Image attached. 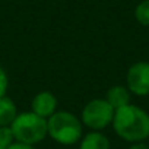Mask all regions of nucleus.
I'll use <instances>...</instances> for the list:
<instances>
[{
	"label": "nucleus",
	"instance_id": "obj_8",
	"mask_svg": "<svg viewBox=\"0 0 149 149\" xmlns=\"http://www.w3.org/2000/svg\"><path fill=\"white\" fill-rule=\"evenodd\" d=\"M16 116L18 110L13 100L6 95L0 98V127H10Z\"/></svg>",
	"mask_w": 149,
	"mask_h": 149
},
{
	"label": "nucleus",
	"instance_id": "obj_11",
	"mask_svg": "<svg viewBox=\"0 0 149 149\" xmlns=\"http://www.w3.org/2000/svg\"><path fill=\"white\" fill-rule=\"evenodd\" d=\"M13 140L10 127H0V149H8Z\"/></svg>",
	"mask_w": 149,
	"mask_h": 149
},
{
	"label": "nucleus",
	"instance_id": "obj_2",
	"mask_svg": "<svg viewBox=\"0 0 149 149\" xmlns=\"http://www.w3.org/2000/svg\"><path fill=\"white\" fill-rule=\"evenodd\" d=\"M47 132L60 145H74L82 139V121L73 113L56 111L47 118Z\"/></svg>",
	"mask_w": 149,
	"mask_h": 149
},
{
	"label": "nucleus",
	"instance_id": "obj_14",
	"mask_svg": "<svg viewBox=\"0 0 149 149\" xmlns=\"http://www.w3.org/2000/svg\"><path fill=\"white\" fill-rule=\"evenodd\" d=\"M129 149H149V146H148L145 142H136V143H133Z\"/></svg>",
	"mask_w": 149,
	"mask_h": 149
},
{
	"label": "nucleus",
	"instance_id": "obj_10",
	"mask_svg": "<svg viewBox=\"0 0 149 149\" xmlns=\"http://www.w3.org/2000/svg\"><path fill=\"white\" fill-rule=\"evenodd\" d=\"M134 18L142 26H149V0H142L136 6Z\"/></svg>",
	"mask_w": 149,
	"mask_h": 149
},
{
	"label": "nucleus",
	"instance_id": "obj_4",
	"mask_svg": "<svg viewBox=\"0 0 149 149\" xmlns=\"http://www.w3.org/2000/svg\"><path fill=\"white\" fill-rule=\"evenodd\" d=\"M114 113L116 110L110 105V102L105 98H95L86 102V105L82 108L81 121L91 130L101 132L113 123Z\"/></svg>",
	"mask_w": 149,
	"mask_h": 149
},
{
	"label": "nucleus",
	"instance_id": "obj_5",
	"mask_svg": "<svg viewBox=\"0 0 149 149\" xmlns=\"http://www.w3.org/2000/svg\"><path fill=\"white\" fill-rule=\"evenodd\" d=\"M126 84L130 94L136 97H148L149 95V63L148 61H136L132 64L126 74Z\"/></svg>",
	"mask_w": 149,
	"mask_h": 149
},
{
	"label": "nucleus",
	"instance_id": "obj_3",
	"mask_svg": "<svg viewBox=\"0 0 149 149\" xmlns=\"http://www.w3.org/2000/svg\"><path fill=\"white\" fill-rule=\"evenodd\" d=\"M10 130L16 142L37 145L42 142L48 134L47 118H42L32 111H25L16 116V118L10 124Z\"/></svg>",
	"mask_w": 149,
	"mask_h": 149
},
{
	"label": "nucleus",
	"instance_id": "obj_1",
	"mask_svg": "<svg viewBox=\"0 0 149 149\" xmlns=\"http://www.w3.org/2000/svg\"><path fill=\"white\" fill-rule=\"evenodd\" d=\"M111 124L116 134L126 142L136 143L149 137V114L137 105L127 104L116 110Z\"/></svg>",
	"mask_w": 149,
	"mask_h": 149
},
{
	"label": "nucleus",
	"instance_id": "obj_13",
	"mask_svg": "<svg viewBox=\"0 0 149 149\" xmlns=\"http://www.w3.org/2000/svg\"><path fill=\"white\" fill-rule=\"evenodd\" d=\"M8 149H35L34 148V145H28V143H22V142H12L10 145H9V148Z\"/></svg>",
	"mask_w": 149,
	"mask_h": 149
},
{
	"label": "nucleus",
	"instance_id": "obj_9",
	"mask_svg": "<svg viewBox=\"0 0 149 149\" xmlns=\"http://www.w3.org/2000/svg\"><path fill=\"white\" fill-rule=\"evenodd\" d=\"M79 149H110V140L104 133L92 130L82 137Z\"/></svg>",
	"mask_w": 149,
	"mask_h": 149
},
{
	"label": "nucleus",
	"instance_id": "obj_7",
	"mask_svg": "<svg viewBox=\"0 0 149 149\" xmlns=\"http://www.w3.org/2000/svg\"><path fill=\"white\" fill-rule=\"evenodd\" d=\"M105 100L110 102V105L114 110H118L127 104H130V91L126 86L121 85H114L111 86L107 94H105Z\"/></svg>",
	"mask_w": 149,
	"mask_h": 149
},
{
	"label": "nucleus",
	"instance_id": "obj_6",
	"mask_svg": "<svg viewBox=\"0 0 149 149\" xmlns=\"http://www.w3.org/2000/svg\"><path fill=\"white\" fill-rule=\"evenodd\" d=\"M31 111L42 118L51 117L57 111V98L50 91L38 92L31 101Z\"/></svg>",
	"mask_w": 149,
	"mask_h": 149
},
{
	"label": "nucleus",
	"instance_id": "obj_12",
	"mask_svg": "<svg viewBox=\"0 0 149 149\" xmlns=\"http://www.w3.org/2000/svg\"><path fill=\"white\" fill-rule=\"evenodd\" d=\"M8 88H9V76H8L6 70L0 66V98L6 95Z\"/></svg>",
	"mask_w": 149,
	"mask_h": 149
}]
</instances>
